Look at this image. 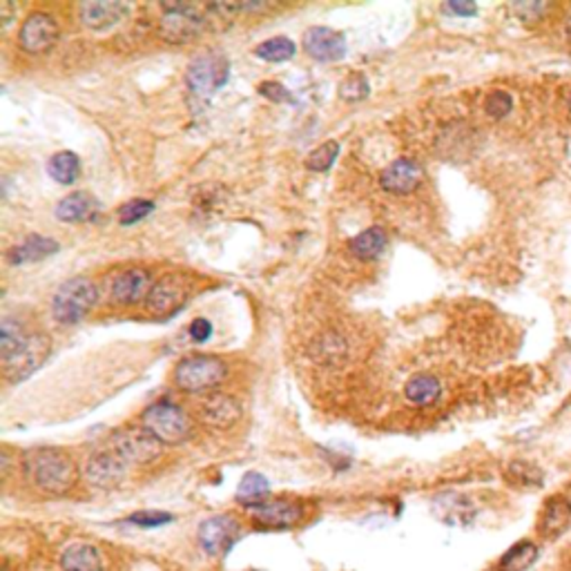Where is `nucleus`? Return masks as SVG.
Returning <instances> with one entry per match:
<instances>
[{
  "label": "nucleus",
  "mask_w": 571,
  "mask_h": 571,
  "mask_svg": "<svg viewBox=\"0 0 571 571\" xmlns=\"http://www.w3.org/2000/svg\"><path fill=\"white\" fill-rule=\"evenodd\" d=\"M22 473L31 487L49 496H65L79 478L74 460L65 451L54 449V446L27 451L22 458Z\"/></svg>",
  "instance_id": "obj_1"
},
{
  "label": "nucleus",
  "mask_w": 571,
  "mask_h": 571,
  "mask_svg": "<svg viewBox=\"0 0 571 571\" xmlns=\"http://www.w3.org/2000/svg\"><path fill=\"white\" fill-rule=\"evenodd\" d=\"M99 290L94 281L88 277H72L63 281L58 290L54 292L52 315L61 326H74L81 324L96 306Z\"/></svg>",
  "instance_id": "obj_2"
},
{
  "label": "nucleus",
  "mask_w": 571,
  "mask_h": 571,
  "mask_svg": "<svg viewBox=\"0 0 571 571\" xmlns=\"http://www.w3.org/2000/svg\"><path fill=\"white\" fill-rule=\"evenodd\" d=\"M143 427L161 445H181L190 437L192 422L184 409L170 400H159L143 411Z\"/></svg>",
  "instance_id": "obj_3"
},
{
  "label": "nucleus",
  "mask_w": 571,
  "mask_h": 571,
  "mask_svg": "<svg viewBox=\"0 0 571 571\" xmlns=\"http://www.w3.org/2000/svg\"><path fill=\"white\" fill-rule=\"evenodd\" d=\"M226 362L212 355H190L175 368V384L186 393L214 391L219 384L226 382Z\"/></svg>",
  "instance_id": "obj_4"
},
{
  "label": "nucleus",
  "mask_w": 571,
  "mask_h": 571,
  "mask_svg": "<svg viewBox=\"0 0 571 571\" xmlns=\"http://www.w3.org/2000/svg\"><path fill=\"white\" fill-rule=\"evenodd\" d=\"M230 79V65L219 54H201L199 58L190 63L188 74H186V83H188V92L195 100H208L217 90Z\"/></svg>",
  "instance_id": "obj_5"
},
{
  "label": "nucleus",
  "mask_w": 571,
  "mask_h": 571,
  "mask_svg": "<svg viewBox=\"0 0 571 571\" xmlns=\"http://www.w3.org/2000/svg\"><path fill=\"white\" fill-rule=\"evenodd\" d=\"M109 446L125 460L127 464H148L159 458L163 445L145 427L118 428L109 437Z\"/></svg>",
  "instance_id": "obj_6"
},
{
  "label": "nucleus",
  "mask_w": 571,
  "mask_h": 571,
  "mask_svg": "<svg viewBox=\"0 0 571 571\" xmlns=\"http://www.w3.org/2000/svg\"><path fill=\"white\" fill-rule=\"evenodd\" d=\"M201 27H203V18L195 4H163L161 36L170 43H188L199 36Z\"/></svg>",
  "instance_id": "obj_7"
},
{
  "label": "nucleus",
  "mask_w": 571,
  "mask_h": 571,
  "mask_svg": "<svg viewBox=\"0 0 571 571\" xmlns=\"http://www.w3.org/2000/svg\"><path fill=\"white\" fill-rule=\"evenodd\" d=\"M58 22L54 21L52 13L34 12L25 18L18 31V45L25 49L27 54H45L58 43Z\"/></svg>",
  "instance_id": "obj_8"
},
{
  "label": "nucleus",
  "mask_w": 571,
  "mask_h": 571,
  "mask_svg": "<svg viewBox=\"0 0 571 571\" xmlns=\"http://www.w3.org/2000/svg\"><path fill=\"white\" fill-rule=\"evenodd\" d=\"M127 469H130V464L112 446H108V449L94 451L90 455L83 467V476L88 480V484H92L96 489H114L125 480Z\"/></svg>",
  "instance_id": "obj_9"
},
{
  "label": "nucleus",
  "mask_w": 571,
  "mask_h": 571,
  "mask_svg": "<svg viewBox=\"0 0 571 571\" xmlns=\"http://www.w3.org/2000/svg\"><path fill=\"white\" fill-rule=\"evenodd\" d=\"M241 527L230 515H212L203 520L199 527V545L203 547L205 554L223 556L230 551V547L239 541Z\"/></svg>",
  "instance_id": "obj_10"
},
{
  "label": "nucleus",
  "mask_w": 571,
  "mask_h": 571,
  "mask_svg": "<svg viewBox=\"0 0 571 571\" xmlns=\"http://www.w3.org/2000/svg\"><path fill=\"white\" fill-rule=\"evenodd\" d=\"M304 52L308 54L310 58L315 61H322V63H335L340 58L346 56V39L342 31L331 30V27H322V25H315L308 27L304 31Z\"/></svg>",
  "instance_id": "obj_11"
},
{
  "label": "nucleus",
  "mask_w": 571,
  "mask_h": 571,
  "mask_svg": "<svg viewBox=\"0 0 571 571\" xmlns=\"http://www.w3.org/2000/svg\"><path fill=\"white\" fill-rule=\"evenodd\" d=\"M301 509L299 502L292 500H268L264 505L255 506L253 515H255V524L259 529H271V532H280V529H290L292 524L299 523Z\"/></svg>",
  "instance_id": "obj_12"
},
{
  "label": "nucleus",
  "mask_w": 571,
  "mask_h": 571,
  "mask_svg": "<svg viewBox=\"0 0 571 571\" xmlns=\"http://www.w3.org/2000/svg\"><path fill=\"white\" fill-rule=\"evenodd\" d=\"M152 275L143 268H132L121 273L112 284V299L121 306H134L145 301L152 292Z\"/></svg>",
  "instance_id": "obj_13"
},
{
  "label": "nucleus",
  "mask_w": 571,
  "mask_h": 571,
  "mask_svg": "<svg viewBox=\"0 0 571 571\" xmlns=\"http://www.w3.org/2000/svg\"><path fill=\"white\" fill-rule=\"evenodd\" d=\"M422 181V168L413 159H397L388 163L380 175V186L391 195H409Z\"/></svg>",
  "instance_id": "obj_14"
},
{
  "label": "nucleus",
  "mask_w": 571,
  "mask_h": 571,
  "mask_svg": "<svg viewBox=\"0 0 571 571\" xmlns=\"http://www.w3.org/2000/svg\"><path fill=\"white\" fill-rule=\"evenodd\" d=\"M186 301V288L181 286V281L177 277H163L161 281H157L150 292V297L145 299L150 315L154 317H170L177 310L184 306Z\"/></svg>",
  "instance_id": "obj_15"
},
{
  "label": "nucleus",
  "mask_w": 571,
  "mask_h": 571,
  "mask_svg": "<svg viewBox=\"0 0 571 571\" xmlns=\"http://www.w3.org/2000/svg\"><path fill=\"white\" fill-rule=\"evenodd\" d=\"M241 406L239 402L226 393H212L205 397L201 404V420L208 424L210 428H230L239 422Z\"/></svg>",
  "instance_id": "obj_16"
},
{
  "label": "nucleus",
  "mask_w": 571,
  "mask_h": 571,
  "mask_svg": "<svg viewBox=\"0 0 571 571\" xmlns=\"http://www.w3.org/2000/svg\"><path fill=\"white\" fill-rule=\"evenodd\" d=\"M49 355V340L45 335H31L30 346H27L25 353L21 358H16L13 362L4 364V376L9 382H22L36 371V368L43 367V362Z\"/></svg>",
  "instance_id": "obj_17"
},
{
  "label": "nucleus",
  "mask_w": 571,
  "mask_h": 571,
  "mask_svg": "<svg viewBox=\"0 0 571 571\" xmlns=\"http://www.w3.org/2000/svg\"><path fill=\"white\" fill-rule=\"evenodd\" d=\"M130 12V4L125 3H83L79 7L81 22L92 31H105L117 27Z\"/></svg>",
  "instance_id": "obj_18"
},
{
  "label": "nucleus",
  "mask_w": 571,
  "mask_h": 571,
  "mask_svg": "<svg viewBox=\"0 0 571 571\" xmlns=\"http://www.w3.org/2000/svg\"><path fill=\"white\" fill-rule=\"evenodd\" d=\"M58 241L49 239V237L43 235H31L27 237L22 244L13 246L7 253V264L12 266H22V264H34V262H43V259L52 257V255L58 253Z\"/></svg>",
  "instance_id": "obj_19"
},
{
  "label": "nucleus",
  "mask_w": 571,
  "mask_h": 571,
  "mask_svg": "<svg viewBox=\"0 0 571 571\" xmlns=\"http://www.w3.org/2000/svg\"><path fill=\"white\" fill-rule=\"evenodd\" d=\"M54 214L63 223H85L99 214V201L88 192H72L58 201Z\"/></svg>",
  "instance_id": "obj_20"
},
{
  "label": "nucleus",
  "mask_w": 571,
  "mask_h": 571,
  "mask_svg": "<svg viewBox=\"0 0 571 571\" xmlns=\"http://www.w3.org/2000/svg\"><path fill=\"white\" fill-rule=\"evenodd\" d=\"M31 335H27L22 324L13 317H4L3 326H0V358L4 364L13 362L16 358H21L22 353L30 346Z\"/></svg>",
  "instance_id": "obj_21"
},
{
  "label": "nucleus",
  "mask_w": 571,
  "mask_h": 571,
  "mask_svg": "<svg viewBox=\"0 0 571 571\" xmlns=\"http://www.w3.org/2000/svg\"><path fill=\"white\" fill-rule=\"evenodd\" d=\"M63 571H103L100 551L90 542H72L61 554Z\"/></svg>",
  "instance_id": "obj_22"
},
{
  "label": "nucleus",
  "mask_w": 571,
  "mask_h": 571,
  "mask_svg": "<svg viewBox=\"0 0 571 571\" xmlns=\"http://www.w3.org/2000/svg\"><path fill=\"white\" fill-rule=\"evenodd\" d=\"M388 244V235L384 232V228L373 226L367 228L364 232L355 235L353 239L349 241V250L353 257H358L359 262H373V259L382 257V253L386 250Z\"/></svg>",
  "instance_id": "obj_23"
},
{
  "label": "nucleus",
  "mask_w": 571,
  "mask_h": 571,
  "mask_svg": "<svg viewBox=\"0 0 571 571\" xmlns=\"http://www.w3.org/2000/svg\"><path fill=\"white\" fill-rule=\"evenodd\" d=\"M571 524V502L567 497L554 496L547 500L545 509H542V533L549 538H556L560 532H565Z\"/></svg>",
  "instance_id": "obj_24"
},
{
  "label": "nucleus",
  "mask_w": 571,
  "mask_h": 571,
  "mask_svg": "<svg viewBox=\"0 0 571 571\" xmlns=\"http://www.w3.org/2000/svg\"><path fill=\"white\" fill-rule=\"evenodd\" d=\"M268 496H271V482H268L264 473L250 472L241 478L239 489H237V502L239 505L255 509V506L268 502Z\"/></svg>",
  "instance_id": "obj_25"
},
{
  "label": "nucleus",
  "mask_w": 571,
  "mask_h": 571,
  "mask_svg": "<svg viewBox=\"0 0 571 571\" xmlns=\"http://www.w3.org/2000/svg\"><path fill=\"white\" fill-rule=\"evenodd\" d=\"M406 400L413 402L418 406H428L433 402L440 400L442 395V384L437 377L433 376H415L406 382L404 386Z\"/></svg>",
  "instance_id": "obj_26"
},
{
  "label": "nucleus",
  "mask_w": 571,
  "mask_h": 571,
  "mask_svg": "<svg viewBox=\"0 0 571 571\" xmlns=\"http://www.w3.org/2000/svg\"><path fill=\"white\" fill-rule=\"evenodd\" d=\"M79 172H81V159L79 154L70 152V150L56 152L48 161V175L61 186L74 184V181L79 179Z\"/></svg>",
  "instance_id": "obj_27"
},
{
  "label": "nucleus",
  "mask_w": 571,
  "mask_h": 571,
  "mask_svg": "<svg viewBox=\"0 0 571 571\" xmlns=\"http://www.w3.org/2000/svg\"><path fill=\"white\" fill-rule=\"evenodd\" d=\"M297 52V45L292 43L288 36H275V39H268L264 43H259L255 48V56L262 58L268 63H284L290 61Z\"/></svg>",
  "instance_id": "obj_28"
},
{
  "label": "nucleus",
  "mask_w": 571,
  "mask_h": 571,
  "mask_svg": "<svg viewBox=\"0 0 571 571\" xmlns=\"http://www.w3.org/2000/svg\"><path fill=\"white\" fill-rule=\"evenodd\" d=\"M436 506H445V511H437V515L449 524H467L472 523L473 515H476V511L469 505L467 497L460 496L440 497V500L436 502Z\"/></svg>",
  "instance_id": "obj_29"
},
{
  "label": "nucleus",
  "mask_w": 571,
  "mask_h": 571,
  "mask_svg": "<svg viewBox=\"0 0 571 571\" xmlns=\"http://www.w3.org/2000/svg\"><path fill=\"white\" fill-rule=\"evenodd\" d=\"M538 558V547L533 545L532 541H523L518 545L511 547L500 560V569L502 571H524L527 567H532Z\"/></svg>",
  "instance_id": "obj_30"
},
{
  "label": "nucleus",
  "mask_w": 571,
  "mask_h": 571,
  "mask_svg": "<svg viewBox=\"0 0 571 571\" xmlns=\"http://www.w3.org/2000/svg\"><path fill=\"white\" fill-rule=\"evenodd\" d=\"M340 157V143L337 141H326V143L317 145L313 152L306 157V168L313 172H326L331 170L333 163Z\"/></svg>",
  "instance_id": "obj_31"
},
{
  "label": "nucleus",
  "mask_w": 571,
  "mask_h": 571,
  "mask_svg": "<svg viewBox=\"0 0 571 571\" xmlns=\"http://www.w3.org/2000/svg\"><path fill=\"white\" fill-rule=\"evenodd\" d=\"M506 478L523 487H541L542 484V472L532 463H511L506 469Z\"/></svg>",
  "instance_id": "obj_32"
},
{
  "label": "nucleus",
  "mask_w": 571,
  "mask_h": 571,
  "mask_svg": "<svg viewBox=\"0 0 571 571\" xmlns=\"http://www.w3.org/2000/svg\"><path fill=\"white\" fill-rule=\"evenodd\" d=\"M371 92V85H368L367 76L355 72V74L346 76L340 85V96L346 100V103H358V100H364Z\"/></svg>",
  "instance_id": "obj_33"
},
{
  "label": "nucleus",
  "mask_w": 571,
  "mask_h": 571,
  "mask_svg": "<svg viewBox=\"0 0 571 571\" xmlns=\"http://www.w3.org/2000/svg\"><path fill=\"white\" fill-rule=\"evenodd\" d=\"M152 212H154V201L134 199L118 210V221H121V226H134V223L143 221V219L150 217Z\"/></svg>",
  "instance_id": "obj_34"
},
{
  "label": "nucleus",
  "mask_w": 571,
  "mask_h": 571,
  "mask_svg": "<svg viewBox=\"0 0 571 571\" xmlns=\"http://www.w3.org/2000/svg\"><path fill=\"white\" fill-rule=\"evenodd\" d=\"M511 108H514V99L505 90H496V92L489 94L487 100H484V109H487V114L491 118H505L511 112Z\"/></svg>",
  "instance_id": "obj_35"
},
{
  "label": "nucleus",
  "mask_w": 571,
  "mask_h": 571,
  "mask_svg": "<svg viewBox=\"0 0 571 571\" xmlns=\"http://www.w3.org/2000/svg\"><path fill=\"white\" fill-rule=\"evenodd\" d=\"M127 520H130L132 524H136V527L154 529V527H163V524L172 523V514H168V511L148 509V511H136V514H132Z\"/></svg>",
  "instance_id": "obj_36"
},
{
  "label": "nucleus",
  "mask_w": 571,
  "mask_h": 571,
  "mask_svg": "<svg viewBox=\"0 0 571 571\" xmlns=\"http://www.w3.org/2000/svg\"><path fill=\"white\" fill-rule=\"evenodd\" d=\"M212 331H214L212 324H210L205 317L192 319V324H190V328H188L190 337L195 342H208L210 335H212Z\"/></svg>",
  "instance_id": "obj_37"
},
{
  "label": "nucleus",
  "mask_w": 571,
  "mask_h": 571,
  "mask_svg": "<svg viewBox=\"0 0 571 571\" xmlns=\"http://www.w3.org/2000/svg\"><path fill=\"white\" fill-rule=\"evenodd\" d=\"M322 355L324 359H335V358H342L344 355V342H342V337H333V340H328V337H324L322 340Z\"/></svg>",
  "instance_id": "obj_38"
},
{
  "label": "nucleus",
  "mask_w": 571,
  "mask_h": 571,
  "mask_svg": "<svg viewBox=\"0 0 571 571\" xmlns=\"http://www.w3.org/2000/svg\"><path fill=\"white\" fill-rule=\"evenodd\" d=\"M259 92H262L264 96H268L271 100H284V99H288V92H286L284 85L275 83V81L259 85Z\"/></svg>",
  "instance_id": "obj_39"
},
{
  "label": "nucleus",
  "mask_w": 571,
  "mask_h": 571,
  "mask_svg": "<svg viewBox=\"0 0 571 571\" xmlns=\"http://www.w3.org/2000/svg\"><path fill=\"white\" fill-rule=\"evenodd\" d=\"M445 9L454 12L455 16H476L478 7L473 3H446Z\"/></svg>",
  "instance_id": "obj_40"
},
{
  "label": "nucleus",
  "mask_w": 571,
  "mask_h": 571,
  "mask_svg": "<svg viewBox=\"0 0 571 571\" xmlns=\"http://www.w3.org/2000/svg\"><path fill=\"white\" fill-rule=\"evenodd\" d=\"M0 12H3V30H7L9 21H12L13 7L9 3H3V4H0Z\"/></svg>",
  "instance_id": "obj_41"
},
{
  "label": "nucleus",
  "mask_w": 571,
  "mask_h": 571,
  "mask_svg": "<svg viewBox=\"0 0 571 571\" xmlns=\"http://www.w3.org/2000/svg\"><path fill=\"white\" fill-rule=\"evenodd\" d=\"M565 31H567V40H569V43H571V16H569L567 25H565Z\"/></svg>",
  "instance_id": "obj_42"
},
{
  "label": "nucleus",
  "mask_w": 571,
  "mask_h": 571,
  "mask_svg": "<svg viewBox=\"0 0 571 571\" xmlns=\"http://www.w3.org/2000/svg\"><path fill=\"white\" fill-rule=\"evenodd\" d=\"M569 109H571V96H569Z\"/></svg>",
  "instance_id": "obj_43"
}]
</instances>
